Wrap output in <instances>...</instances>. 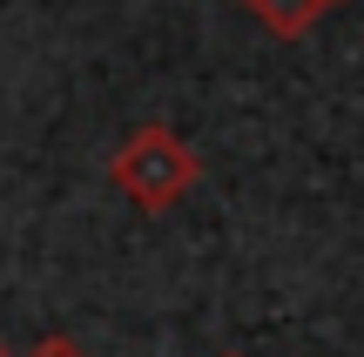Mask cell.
<instances>
[{
  "mask_svg": "<svg viewBox=\"0 0 364 357\" xmlns=\"http://www.w3.org/2000/svg\"><path fill=\"white\" fill-rule=\"evenodd\" d=\"M27 357H88V351H81L75 337H41V344L27 351Z\"/></svg>",
  "mask_w": 364,
  "mask_h": 357,
  "instance_id": "3",
  "label": "cell"
},
{
  "mask_svg": "<svg viewBox=\"0 0 364 357\" xmlns=\"http://www.w3.org/2000/svg\"><path fill=\"white\" fill-rule=\"evenodd\" d=\"M243 7H250V21H263V34H277V40H304L331 7H338V0H243Z\"/></svg>",
  "mask_w": 364,
  "mask_h": 357,
  "instance_id": "2",
  "label": "cell"
},
{
  "mask_svg": "<svg viewBox=\"0 0 364 357\" xmlns=\"http://www.w3.org/2000/svg\"><path fill=\"white\" fill-rule=\"evenodd\" d=\"M0 357H7V344H0Z\"/></svg>",
  "mask_w": 364,
  "mask_h": 357,
  "instance_id": "5",
  "label": "cell"
},
{
  "mask_svg": "<svg viewBox=\"0 0 364 357\" xmlns=\"http://www.w3.org/2000/svg\"><path fill=\"white\" fill-rule=\"evenodd\" d=\"M108 182H115L142 216H162V209H176V202L203 182V162H196V148L182 142L169 121H142V128L108 155Z\"/></svg>",
  "mask_w": 364,
  "mask_h": 357,
  "instance_id": "1",
  "label": "cell"
},
{
  "mask_svg": "<svg viewBox=\"0 0 364 357\" xmlns=\"http://www.w3.org/2000/svg\"><path fill=\"white\" fill-rule=\"evenodd\" d=\"M223 357H243V351H223Z\"/></svg>",
  "mask_w": 364,
  "mask_h": 357,
  "instance_id": "4",
  "label": "cell"
}]
</instances>
